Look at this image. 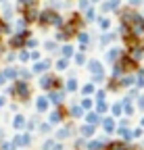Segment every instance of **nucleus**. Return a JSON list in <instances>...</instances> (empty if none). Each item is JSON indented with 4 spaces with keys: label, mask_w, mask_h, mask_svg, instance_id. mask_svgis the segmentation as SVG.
<instances>
[{
    "label": "nucleus",
    "mask_w": 144,
    "mask_h": 150,
    "mask_svg": "<svg viewBox=\"0 0 144 150\" xmlns=\"http://www.w3.org/2000/svg\"><path fill=\"white\" fill-rule=\"evenodd\" d=\"M111 150H123V146H121V144H113Z\"/></svg>",
    "instance_id": "nucleus-1"
}]
</instances>
